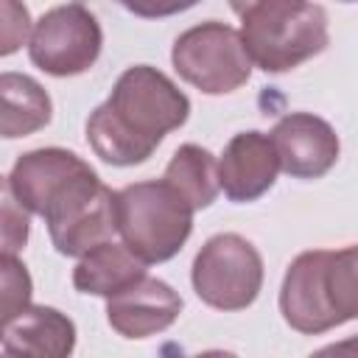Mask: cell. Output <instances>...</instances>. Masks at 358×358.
<instances>
[{"label": "cell", "mask_w": 358, "mask_h": 358, "mask_svg": "<svg viewBox=\"0 0 358 358\" xmlns=\"http://www.w3.org/2000/svg\"><path fill=\"white\" fill-rule=\"evenodd\" d=\"M190 98L157 67H126L109 98L87 117V143L106 165L131 168L145 162L168 131L185 126Z\"/></svg>", "instance_id": "6da1fadb"}, {"label": "cell", "mask_w": 358, "mask_h": 358, "mask_svg": "<svg viewBox=\"0 0 358 358\" xmlns=\"http://www.w3.org/2000/svg\"><path fill=\"white\" fill-rule=\"evenodd\" d=\"M241 17V39L252 64L263 73H288L319 56L327 42V11L302 0H255L235 3Z\"/></svg>", "instance_id": "7a4b0ae2"}, {"label": "cell", "mask_w": 358, "mask_h": 358, "mask_svg": "<svg viewBox=\"0 0 358 358\" xmlns=\"http://www.w3.org/2000/svg\"><path fill=\"white\" fill-rule=\"evenodd\" d=\"M117 232L145 263H165L182 252L193 232V207L165 182L145 179L117 190Z\"/></svg>", "instance_id": "3957f363"}, {"label": "cell", "mask_w": 358, "mask_h": 358, "mask_svg": "<svg viewBox=\"0 0 358 358\" xmlns=\"http://www.w3.org/2000/svg\"><path fill=\"white\" fill-rule=\"evenodd\" d=\"M171 62L179 78L204 95H229L252 76V59L241 31L221 20H207L182 31L173 39Z\"/></svg>", "instance_id": "277c9868"}, {"label": "cell", "mask_w": 358, "mask_h": 358, "mask_svg": "<svg viewBox=\"0 0 358 358\" xmlns=\"http://www.w3.org/2000/svg\"><path fill=\"white\" fill-rule=\"evenodd\" d=\"M196 296L224 313L249 308L263 288V257L238 232H218L204 241L190 266Z\"/></svg>", "instance_id": "5b68a950"}, {"label": "cell", "mask_w": 358, "mask_h": 358, "mask_svg": "<svg viewBox=\"0 0 358 358\" xmlns=\"http://www.w3.org/2000/svg\"><path fill=\"white\" fill-rule=\"evenodd\" d=\"M103 48L98 17L84 3H64L48 8L31 31L28 56L34 67L48 76L70 78L87 73Z\"/></svg>", "instance_id": "8992f818"}, {"label": "cell", "mask_w": 358, "mask_h": 358, "mask_svg": "<svg viewBox=\"0 0 358 358\" xmlns=\"http://www.w3.org/2000/svg\"><path fill=\"white\" fill-rule=\"evenodd\" d=\"M117 193L92 171L78 179L42 218L50 243L64 257H84L117 232Z\"/></svg>", "instance_id": "52a82bcc"}, {"label": "cell", "mask_w": 358, "mask_h": 358, "mask_svg": "<svg viewBox=\"0 0 358 358\" xmlns=\"http://www.w3.org/2000/svg\"><path fill=\"white\" fill-rule=\"evenodd\" d=\"M87 173H92V168L76 151L48 145L17 157V162L3 179V187L14 196L22 210L45 215Z\"/></svg>", "instance_id": "ba28073f"}, {"label": "cell", "mask_w": 358, "mask_h": 358, "mask_svg": "<svg viewBox=\"0 0 358 358\" xmlns=\"http://www.w3.org/2000/svg\"><path fill=\"white\" fill-rule=\"evenodd\" d=\"M268 137L277 148L280 171L291 179H322L338 162V134L313 112H288L274 123Z\"/></svg>", "instance_id": "9c48e42d"}, {"label": "cell", "mask_w": 358, "mask_h": 358, "mask_svg": "<svg viewBox=\"0 0 358 358\" xmlns=\"http://www.w3.org/2000/svg\"><path fill=\"white\" fill-rule=\"evenodd\" d=\"M280 173V157L268 134L249 129L238 131L218 157V185L235 204L257 201L266 196Z\"/></svg>", "instance_id": "30bf717a"}, {"label": "cell", "mask_w": 358, "mask_h": 358, "mask_svg": "<svg viewBox=\"0 0 358 358\" xmlns=\"http://www.w3.org/2000/svg\"><path fill=\"white\" fill-rule=\"evenodd\" d=\"M182 296L159 277H143L123 294L106 299V322L123 338H148L168 330L182 313Z\"/></svg>", "instance_id": "8fae6325"}, {"label": "cell", "mask_w": 358, "mask_h": 358, "mask_svg": "<svg viewBox=\"0 0 358 358\" xmlns=\"http://www.w3.org/2000/svg\"><path fill=\"white\" fill-rule=\"evenodd\" d=\"M322 257L324 249H308L296 255L280 285V313L285 324L302 336H319L333 330V319L322 296Z\"/></svg>", "instance_id": "7c38bea8"}, {"label": "cell", "mask_w": 358, "mask_h": 358, "mask_svg": "<svg viewBox=\"0 0 358 358\" xmlns=\"http://www.w3.org/2000/svg\"><path fill=\"white\" fill-rule=\"evenodd\" d=\"M76 350V324L50 305H31L11 322H3V352L14 358H70Z\"/></svg>", "instance_id": "4fadbf2b"}, {"label": "cell", "mask_w": 358, "mask_h": 358, "mask_svg": "<svg viewBox=\"0 0 358 358\" xmlns=\"http://www.w3.org/2000/svg\"><path fill=\"white\" fill-rule=\"evenodd\" d=\"M143 277H145V263L126 243H115V241L95 246L84 257H78L73 268L76 291L103 296V299L123 294Z\"/></svg>", "instance_id": "5bb4252c"}, {"label": "cell", "mask_w": 358, "mask_h": 358, "mask_svg": "<svg viewBox=\"0 0 358 358\" xmlns=\"http://www.w3.org/2000/svg\"><path fill=\"white\" fill-rule=\"evenodd\" d=\"M0 101H3L0 131L6 140L28 137L45 129L53 117V101L48 90L25 73L6 70L0 76Z\"/></svg>", "instance_id": "9a60e30c"}, {"label": "cell", "mask_w": 358, "mask_h": 358, "mask_svg": "<svg viewBox=\"0 0 358 358\" xmlns=\"http://www.w3.org/2000/svg\"><path fill=\"white\" fill-rule=\"evenodd\" d=\"M162 179L193 207V210H204L215 201V196L221 193L218 185V159L196 145V143H185L173 151L171 162L165 165Z\"/></svg>", "instance_id": "2e32d148"}, {"label": "cell", "mask_w": 358, "mask_h": 358, "mask_svg": "<svg viewBox=\"0 0 358 358\" xmlns=\"http://www.w3.org/2000/svg\"><path fill=\"white\" fill-rule=\"evenodd\" d=\"M322 296L336 327L358 319V243L333 252L324 249Z\"/></svg>", "instance_id": "e0dca14e"}, {"label": "cell", "mask_w": 358, "mask_h": 358, "mask_svg": "<svg viewBox=\"0 0 358 358\" xmlns=\"http://www.w3.org/2000/svg\"><path fill=\"white\" fill-rule=\"evenodd\" d=\"M0 277H3V322H11L25 308H31V274L17 255H3L0 260Z\"/></svg>", "instance_id": "ac0fdd59"}, {"label": "cell", "mask_w": 358, "mask_h": 358, "mask_svg": "<svg viewBox=\"0 0 358 358\" xmlns=\"http://www.w3.org/2000/svg\"><path fill=\"white\" fill-rule=\"evenodd\" d=\"M28 210H22L14 196L3 187V255H17L28 241Z\"/></svg>", "instance_id": "d6986e66"}, {"label": "cell", "mask_w": 358, "mask_h": 358, "mask_svg": "<svg viewBox=\"0 0 358 358\" xmlns=\"http://www.w3.org/2000/svg\"><path fill=\"white\" fill-rule=\"evenodd\" d=\"M0 11H3V25H0V39H3V45H0V53L8 56V53H14L20 45H25L28 31H31V17H28V8H25V6L8 3V0L0 6ZM28 42H31V39H28Z\"/></svg>", "instance_id": "ffe728a7"}, {"label": "cell", "mask_w": 358, "mask_h": 358, "mask_svg": "<svg viewBox=\"0 0 358 358\" xmlns=\"http://www.w3.org/2000/svg\"><path fill=\"white\" fill-rule=\"evenodd\" d=\"M308 358H358V333L355 336H347L341 341H333V344L310 352Z\"/></svg>", "instance_id": "44dd1931"}, {"label": "cell", "mask_w": 358, "mask_h": 358, "mask_svg": "<svg viewBox=\"0 0 358 358\" xmlns=\"http://www.w3.org/2000/svg\"><path fill=\"white\" fill-rule=\"evenodd\" d=\"M190 358H238V355L229 352V350H204V352H196Z\"/></svg>", "instance_id": "7402d4cb"}, {"label": "cell", "mask_w": 358, "mask_h": 358, "mask_svg": "<svg viewBox=\"0 0 358 358\" xmlns=\"http://www.w3.org/2000/svg\"><path fill=\"white\" fill-rule=\"evenodd\" d=\"M3 358H14V355H8V352H3Z\"/></svg>", "instance_id": "603a6c76"}]
</instances>
